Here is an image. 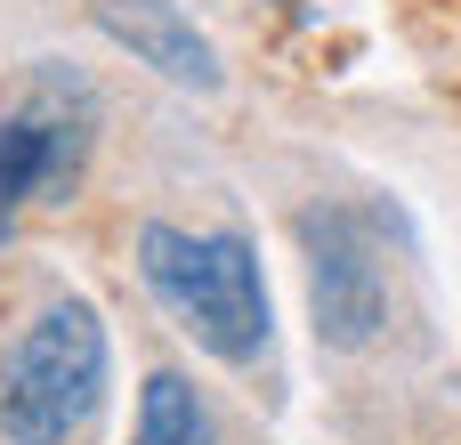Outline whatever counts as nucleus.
<instances>
[{"label":"nucleus","mask_w":461,"mask_h":445,"mask_svg":"<svg viewBox=\"0 0 461 445\" xmlns=\"http://www.w3.org/2000/svg\"><path fill=\"white\" fill-rule=\"evenodd\" d=\"M89 130H97V105L73 73H41L8 114H0V227L32 203H57L81 162H89Z\"/></svg>","instance_id":"3"},{"label":"nucleus","mask_w":461,"mask_h":445,"mask_svg":"<svg viewBox=\"0 0 461 445\" xmlns=\"http://www.w3.org/2000/svg\"><path fill=\"white\" fill-rule=\"evenodd\" d=\"M105 397V324L89 300H57L0 365V430L16 445H65Z\"/></svg>","instance_id":"2"},{"label":"nucleus","mask_w":461,"mask_h":445,"mask_svg":"<svg viewBox=\"0 0 461 445\" xmlns=\"http://www.w3.org/2000/svg\"><path fill=\"white\" fill-rule=\"evenodd\" d=\"M130 445H211V413H203V397H194L186 373H146Z\"/></svg>","instance_id":"6"},{"label":"nucleus","mask_w":461,"mask_h":445,"mask_svg":"<svg viewBox=\"0 0 461 445\" xmlns=\"http://www.w3.org/2000/svg\"><path fill=\"white\" fill-rule=\"evenodd\" d=\"M138 276L146 292L227 365H251L267 349V284H259V251L243 235H186L170 219L138 227Z\"/></svg>","instance_id":"1"},{"label":"nucleus","mask_w":461,"mask_h":445,"mask_svg":"<svg viewBox=\"0 0 461 445\" xmlns=\"http://www.w3.org/2000/svg\"><path fill=\"white\" fill-rule=\"evenodd\" d=\"M89 16H97V32L105 41H122L138 65H154L162 81H178V89H219V49L194 32V16L178 8V0H89Z\"/></svg>","instance_id":"5"},{"label":"nucleus","mask_w":461,"mask_h":445,"mask_svg":"<svg viewBox=\"0 0 461 445\" xmlns=\"http://www.w3.org/2000/svg\"><path fill=\"white\" fill-rule=\"evenodd\" d=\"M300 243H308V300H316V341L324 349H365L389 316V284H381V251L373 227L340 203L300 211Z\"/></svg>","instance_id":"4"}]
</instances>
